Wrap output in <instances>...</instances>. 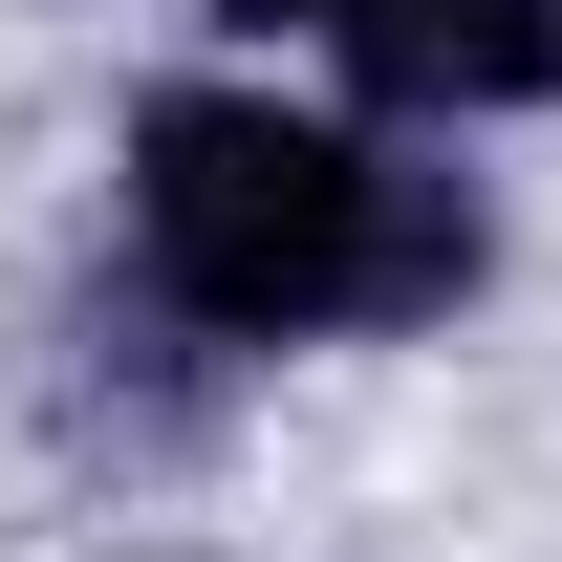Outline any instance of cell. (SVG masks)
Masks as SVG:
<instances>
[{"label": "cell", "instance_id": "obj_1", "mask_svg": "<svg viewBox=\"0 0 562 562\" xmlns=\"http://www.w3.org/2000/svg\"><path fill=\"white\" fill-rule=\"evenodd\" d=\"M476 195L390 131H325L281 87H151L131 109V281L195 347H347V325H454L476 303Z\"/></svg>", "mask_w": 562, "mask_h": 562}, {"label": "cell", "instance_id": "obj_2", "mask_svg": "<svg viewBox=\"0 0 562 562\" xmlns=\"http://www.w3.org/2000/svg\"><path fill=\"white\" fill-rule=\"evenodd\" d=\"M347 66L412 131H497V109H562V0H368Z\"/></svg>", "mask_w": 562, "mask_h": 562}, {"label": "cell", "instance_id": "obj_3", "mask_svg": "<svg viewBox=\"0 0 562 562\" xmlns=\"http://www.w3.org/2000/svg\"><path fill=\"white\" fill-rule=\"evenodd\" d=\"M238 22H260V44H281V22H303V44H347V22H368V0H238Z\"/></svg>", "mask_w": 562, "mask_h": 562}]
</instances>
